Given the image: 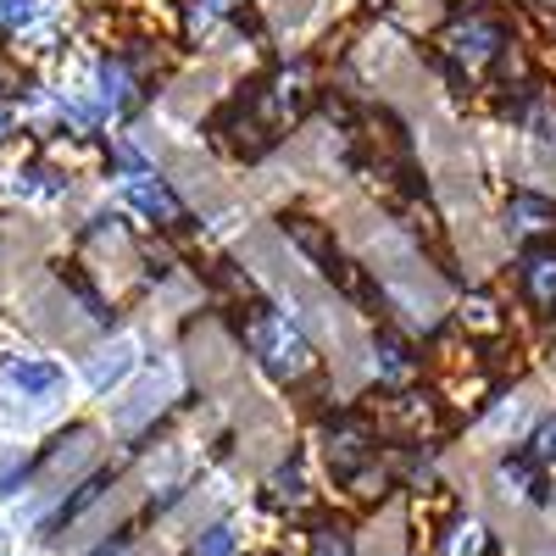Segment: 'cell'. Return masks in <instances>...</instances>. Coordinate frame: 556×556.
Here are the masks:
<instances>
[{
	"instance_id": "6da1fadb",
	"label": "cell",
	"mask_w": 556,
	"mask_h": 556,
	"mask_svg": "<svg viewBox=\"0 0 556 556\" xmlns=\"http://www.w3.org/2000/svg\"><path fill=\"white\" fill-rule=\"evenodd\" d=\"M245 345L256 351V362L267 367V374H273V379H285V384L306 379L312 367H317L312 340L301 334V323H290L285 312H273V306H256V312H251V323H245Z\"/></svg>"
},
{
	"instance_id": "7a4b0ae2",
	"label": "cell",
	"mask_w": 556,
	"mask_h": 556,
	"mask_svg": "<svg viewBox=\"0 0 556 556\" xmlns=\"http://www.w3.org/2000/svg\"><path fill=\"white\" fill-rule=\"evenodd\" d=\"M123 201H128L134 212H146L151 223H162V228H178V223H184V201L167 190L162 178H151V173H128V178H123Z\"/></svg>"
},
{
	"instance_id": "3957f363",
	"label": "cell",
	"mask_w": 556,
	"mask_h": 556,
	"mask_svg": "<svg viewBox=\"0 0 556 556\" xmlns=\"http://www.w3.org/2000/svg\"><path fill=\"white\" fill-rule=\"evenodd\" d=\"M445 51H451V62H462L468 73H479L484 62H495L501 56V28L495 23H456L451 34H445Z\"/></svg>"
},
{
	"instance_id": "277c9868",
	"label": "cell",
	"mask_w": 556,
	"mask_h": 556,
	"mask_svg": "<svg viewBox=\"0 0 556 556\" xmlns=\"http://www.w3.org/2000/svg\"><path fill=\"white\" fill-rule=\"evenodd\" d=\"M367 462H374V445H367V429H362V424H340V429H329V468H334V479L356 484Z\"/></svg>"
},
{
	"instance_id": "5b68a950",
	"label": "cell",
	"mask_w": 556,
	"mask_h": 556,
	"mask_svg": "<svg viewBox=\"0 0 556 556\" xmlns=\"http://www.w3.org/2000/svg\"><path fill=\"white\" fill-rule=\"evenodd\" d=\"M89 456H96V429H73V434L56 440V451L45 456V468H39V473H45V484H62L73 468H84Z\"/></svg>"
},
{
	"instance_id": "8992f818",
	"label": "cell",
	"mask_w": 556,
	"mask_h": 556,
	"mask_svg": "<svg viewBox=\"0 0 556 556\" xmlns=\"http://www.w3.org/2000/svg\"><path fill=\"white\" fill-rule=\"evenodd\" d=\"M7 384H17L28 401H45V395H56L62 384H67V374H62V367L56 362H7Z\"/></svg>"
},
{
	"instance_id": "52a82bcc",
	"label": "cell",
	"mask_w": 556,
	"mask_h": 556,
	"mask_svg": "<svg viewBox=\"0 0 556 556\" xmlns=\"http://www.w3.org/2000/svg\"><path fill=\"white\" fill-rule=\"evenodd\" d=\"M162 395H167V379H146V384H139V390L117 406V429H123V434H139V429H146L151 417L162 412Z\"/></svg>"
},
{
	"instance_id": "ba28073f",
	"label": "cell",
	"mask_w": 556,
	"mask_h": 556,
	"mask_svg": "<svg viewBox=\"0 0 556 556\" xmlns=\"http://www.w3.org/2000/svg\"><path fill=\"white\" fill-rule=\"evenodd\" d=\"M523 290L540 312H556V251H529L523 256Z\"/></svg>"
},
{
	"instance_id": "9c48e42d",
	"label": "cell",
	"mask_w": 556,
	"mask_h": 556,
	"mask_svg": "<svg viewBox=\"0 0 556 556\" xmlns=\"http://www.w3.org/2000/svg\"><path fill=\"white\" fill-rule=\"evenodd\" d=\"M506 228H518V235H551L556 206L540 201V195H513V206H506Z\"/></svg>"
},
{
	"instance_id": "30bf717a",
	"label": "cell",
	"mask_w": 556,
	"mask_h": 556,
	"mask_svg": "<svg viewBox=\"0 0 556 556\" xmlns=\"http://www.w3.org/2000/svg\"><path fill=\"white\" fill-rule=\"evenodd\" d=\"M128 367H134V340H117L112 351H101L96 362H89V390H101V395H106V390L128 374Z\"/></svg>"
},
{
	"instance_id": "8fae6325",
	"label": "cell",
	"mask_w": 556,
	"mask_h": 556,
	"mask_svg": "<svg viewBox=\"0 0 556 556\" xmlns=\"http://www.w3.org/2000/svg\"><path fill=\"white\" fill-rule=\"evenodd\" d=\"M374 374H379L384 384H406V379L417 374V362H412V351H406L401 340H379V345H374Z\"/></svg>"
},
{
	"instance_id": "7c38bea8",
	"label": "cell",
	"mask_w": 556,
	"mask_h": 556,
	"mask_svg": "<svg viewBox=\"0 0 556 556\" xmlns=\"http://www.w3.org/2000/svg\"><path fill=\"white\" fill-rule=\"evenodd\" d=\"M445 556H490L484 523H456V529L445 534Z\"/></svg>"
},
{
	"instance_id": "4fadbf2b",
	"label": "cell",
	"mask_w": 556,
	"mask_h": 556,
	"mask_svg": "<svg viewBox=\"0 0 556 556\" xmlns=\"http://www.w3.org/2000/svg\"><path fill=\"white\" fill-rule=\"evenodd\" d=\"M128 96H134L128 73H123L117 62H101V101H106V106H128Z\"/></svg>"
},
{
	"instance_id": "5bb4252c",
	"label": "cell",
	"mask_w": 556,
	"mask_h": 556,
	"mask_svg": "<svg viewBox=\"0 0 556 556\" xmlns=\"http://www.w3.org/2000/svg\"><path fill=\"white\" fill-rule=\"evenodd\" d=\"M235 7H240V0H190V23L195 28H212L223 12H235Z\"/></svg>"
},
{
	"instance_id": "9a60e30c",
	"label": "cell",
	"mask_w": 556,
	"mask_h": 556,
	"mask_svg": "<svg viewBox=\"0 0 556 556\" xmlns=\"http://www.w3.org/2000/svg\"><path fill=\"white\" fill-rule=\"evenodd\" d=\"M534 462L540 468H556V417H545L540 434H534Z\"/></svg>"
},
{
	"instance_id": "2e32d148",
	"label": "cell",
	"mask_w": 556,
	"mask_h": 556,
	"mask_svg": "<svg viewBox=\"0 0 556 556\" xmlns=\"http://www.w3.org/2000/svg\"><path fill=\"white\" fill-rule=\"evenodd\" d=\"M273 501H278V506H285V501L295 506V501H301V473H295V468H285V473L273 479Z\"/></svg>"
},
{
	"instance_id": "e0dca14e",
	"label": "cell",
	"mask_w": 556,
	"mask_h": 556,
	"mask_svg": "<svg viewBox=\"0 0 556 556\" xmlns=\"http://www.w3.org/2000/svg\"><path fill=\"white\" fill-rule=\"evenodd\" d=\"M312 556H351V545H345V534H334V529H317Z\"/></svg>"
},
{
	"instance_id": "ac0fdd59",
	"label": "cell",
	"mask_w": 556,
	"mask_h": 556,
	"mask_svg": "<svg viewBox=\"0 0 556 556\" xmlns=\"http://www.w3.org/2000/svg\"><path fill=\"white\" fill-rule=\"evenodd\" d=\"M201 556H235V534H228V529H206Z\"/></svg>"
},
{
	"instance_id": "d6986e66",
	"label": "cell",
	"mask_w": 556,
	"mask_h": 556,
	"mask_svg": "<svg viewBox=\"0 0 556 556\" xmlns=\"http://www.w3.org/2000/svg\"><path fill=\"white\" fill-rule=\"evenodd\" d=\"M7 128H12V117H7V112H0V139H7Z\"/></svg>"
},
{
	"instance_id": "ffe728a7",
	"label": "cell",
	"mask_w": 556,
	"mask_h": 556,
	"mask_svg": "<svg viewBox=\"0 0 556 556\" xmlns=\"http://www.w3.org/2000/svg\"><path fill=\"white\" fill-rule=\"evenodd\" d=\"M551 7H556V0H551Z\"/></svg>"
}]
</instances>
